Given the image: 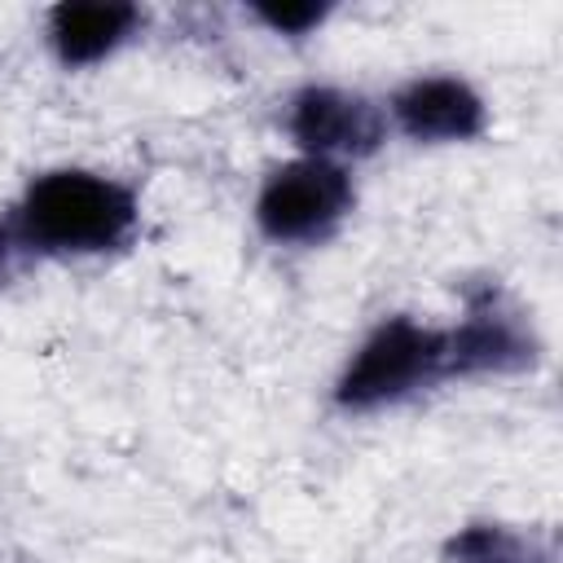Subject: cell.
<instances>
[{
	"instance_id": "cell-6",
	"label": "cell",
	"mask_w": 563,
	"mask_h": 563,
	"mask_svg": "<svg viewBox=\"0 0 563 563\" xmlns=\"http://www.w3.org/2000/svg\"><path fill=\"white\" fill-rule=\"evenodd\" d=\"M391 123L418 145L475 141L488 128L484 97L457 75H418L391 97Z\"/></svg>"
},
{
	"instance_id": "cell-2",
	"label": "cell",
	"mask_w": 563,
	"mask_h": 563,
	"mask_svg": "<svg viewBox=\"0 0 563 563\" xmlns=\"http://www.w3.org/2000/svg\"><path fill=\"white\" fill-rule=\"evenodd\" d=\"M449 378L444 330L413 317H383L334 378V405L347 413H374L400 405Z\"/></svg>"
},
{
	"instance_id": "cell-4",
	"label": "cell",
	"mask_w": 563,
	"mask_h": 563,
	"mask_svg": "<svg viewBox=\"0 0 563 563\" xmlns=\"http://www.w3.org/2000/svg\"><path fill=\"white\" fill-rule=\"evenodd\" d=\"M286 132L308 158H325L343 167L347 158H369L383 145L387 119L361 92L308 84L286 106Z\"/></svg>"
},
{
	"instance_id": "cell-1",
	"label": "cell",
	"mask_w": 563,
	"mask_h": 563,
	"mask_svg": "<svg viewBox=\"0 0 563 563\" xmlns=\"http://www.w3.org/2000/svg\"><path fill=\"white\" fill-rule=\"evenodd\" d=\"M141 202L132 185L88 172H40L22 198L0 211V273L18 260H84L119 251L136 238Z\"/></svg>"
},
{
	"instance_id": "cell-5",
	"label": "cell",
	"mask_w": 563,
	"mask_h": 563,
	"mask_svg": "<svg viewBox=\"0 0 563 563\" xmlns=\"http://www.w3.org/2000/svg\"><path fill=\"white\" fill-rule=\"evenodd\" d=\"M449 343V378H479V374H523L537 365V334L532 325L493 290L484 286L466 317L444 330Z\"/></svg>"
},
{
	"instance_id": "cell-3",
	"label": "cell",
	"mask_w": 563,
	"mask_h": 563,
	"mask_svg": "<svg viewBox=\"0 0 563 563\" xmlns=\"http://www.w3.org/2000/svg\"><path fill=\"white\" fill-rule=\"evenodd\" d=\"M356 189L347 167L325 158H290L273 167L255 194V229L277 246H317L352 211Z\"/></svg>"
},
{
	"instance_id": "cell-8",
	"label": "cell",
	"mask_w": 563,
	"mask_h": 563,
	"mask_svg": "<svg viewBox=\"0 0 563 563\" xmlns=\"http://www.w3.org/2000/svg\"><path fill=\"white\" fill-rule=\"evenodd\" d=\"M444 563H554V554L537 532H519L510 523H466L449 537Z\"/></svg>"
},
{
	"instance_id": "cell-7",
	"label": "cell",
	"mask_w": 563,
	"mask_h": 563,
	"mask_svg": "<svg viewBox=\"0 0 563 563\" xmlns=\"http://www.w3.org/2000/svg\"><path fill=\"white\" fill-rule=\"evenodd\" d=\"M141 9L123 0H79L48 9V48L62 66H97L141 31Z\"/></svg>"
},
{
	"instance_id": "cell-9",
	"label": "cell",
	"mask_w": 563,
	"mask_h": 563,
	"mask_svg": "<svg viewBox=\"0 0 563 563\" xmlns=\"http://www.w3.org/2000/svg\"><path fill=\"white\" fill-rule=\"evenodd\" d=\"M251 13H255V22H264L273 35H290V40H299V35H308L312 26H321L325 18H330V4H317V0H268V4H251Z\"/></svg>"
}]
</instances>
